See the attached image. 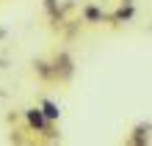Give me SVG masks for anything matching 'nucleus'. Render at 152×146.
I'll return each instance as SVG.
<instances>
[{
	"instance_id": "nucleus-2",
	"label": "nucleus",
	"mask_w": 152,
	"mask_h": 146,
	"mask_svg": "<svg viewBox=\"0 0 152 146\" xmlns=\"http://www.w3.org/2000/svg\"><path fill=\"white\" fill-rule=\"evenodd\" d=\"M25 118H28V124L33 127V130H39V132H50V130H53V127H50V118L44 116L42 110H36V108L25 113Z\"/></svg>"
},
{
	"instance_id": "nucleus-5",
	"label": "nucleus",
	"mask_w": 152,
	"mask_h": 146,
	"mask_svg": "<svg viewBox=\"0 0 152 146\" xmlns=\"http://www.w3.org/2000/svg\"><path fill=\"white\" fill-rule=\"evenodd\" d=\"M86 17L88 20H100V11H97V8H86Z\"/></svg>"
},
{
	"instance_id": "nucleus-1",
	"label": "nucleus",
	"mask_w": 152,
	"mask_h": 146,
	"mask_svg": "<svg viewBox=\"0 0 152 146\" xmlns=\"http://www.w3.org/2000/svg\"><path fill=\"white\" fill-rule=\"evenodd\" d=\"M50 66H53V80H69L72 77V58L66 52H58Z\"/></svg>"
},
{
	"instance_id": "nucleus-4",
	"label": "nucleus",
	"mask_w": 152,
	"mask_h": 146,
	"mask_svg": "<svg viewBox=\"0 0 152 146\" xmlns=\"http://www.w3.org/2000/svg\"><path fill=\"white\" fill-rule=\"evenodd\" d=\"M144 132H147V127H138V130H136V135L130 138V143H144V141H147V138H144Z\"/></svg>"
},
{
	"instance_id": "nucleus-3",
	"label": "nucleus",
	"mask_w": 152,
	"mask_h": 146,
	"mask_svg": "<svg viewBox=\"0 0 152 146\" xmlns=\"http://www.w3.org/2000/svg\"><path fill=\"white\" fill-rule=\"evenodd\" d=\"M42 113H44V116H47V118H50V121H56V118H58V113H61V110H58V108H56V102H50V99H44V102H42Z\"/></svg>"
}]
</instances>
